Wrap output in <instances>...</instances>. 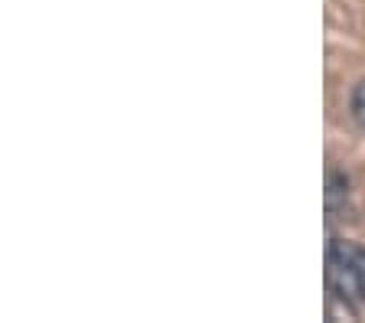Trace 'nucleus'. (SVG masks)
Masks as SVG:
<instances>
[{
  "mask_svg": "<svg viewBox=\"0 0 365 323\" xmlns=\"http://www.w3.org/2000/svg\"><path fill=\"white\" fill-rule=\"evenodd\" d=\"M346 196H349V177L339 173V170H333L329 180H327V206H329V212H336L339 206H346Z\"/></svg>",
  "mask_w": 365,
  "mask_h": 323,
  "instance_id": "obj_2",
  "label": "nucleus"
},
{
  "mask_svg": "<svg viewBox=\"0 0 365 323\" xmlns=\"http://www.w3.org/2000/svg\"><path fill=\"white\" fill-rule=\"evenodd\" d=\"M352 265L359 268V275H365V252H362V248H356V258H352Z\"/></svg>",
  "mask_w": 365,
  "mask_h": 323,
  "instance_id": "obj_6",
  "label": "nucleus"
},
{
  "mask_svg": "<svg viewBox=\"0 0 365 323\" xmlns=\"http://www.w3.org/2000/svg\"><path fill=\"white\" fill-rule=\"evenodd\" d=\"M352 258H356V248L349 245V242L342 239H329V262H342V265H352Z\"/></svg>",
  "mask_w": 365,
  "mask_h": 323,
  "instance_id": "obj_4",
  "label": "nucleus"
},
{
  "mask_svg": "<svg viewBox=\"0 0 365 323\" xmlns=\"http://www.w3.org/2000/svg\"><path fill=\"white\" fill-rule=\"evenodd\" d=\"M362 297H365V275H362Z\"/></svg>",
  "mask_w": 365,
  "mask_h": 323,
  "instance_id": "obj_7",
  "label": "nucleus"
},
{
  "mask_svg": "<svg viewBox=\"0 0 365 323\" xmlns=\"http://www.w3.org/2000/svg\"><path fill=\"white\" fill-rule=\"evenodd\" d=\"M352 118L365 128V82H359L356 92H352Z\"/></svg>",
  "mask_w": 365,
  "mask_h": 323,
  "instance_id": "obj_5",
  "label": "nucleus"
},
{
  "mask_svg": "<svg viewBox=\"0 0 365 323\" xmlns=\"http://www.w3.org/2000/svg\"><path fill=\"white\" fill-rule=\"evenodd\" d=\"M327 317H329V320H346V323L359 320V314H356V307L349 304V297H346V294H339V291L329 294V300H327Z\"/></svg>",
  "mask_w": 365,
  "mask_h": 323,
  "instance_id": "obj_3",
  "label": "nucleus"
},
{
  "mask_svg": "<svg viewBox=\"0 0 365 323\" xmlns=\"http://www.w3.org/2000/svg\"><path fill=\"white\" fill-rule=\"evenodd\" d=\"M329 287L346 297L352 294H362V275H359L356 265H342V262H329Z\"/></svg>",
  "mask_w": 365,
  "mask_h": 323,
  "instance_id": "obj_1",
  "label": "nucleus"
}]
</instances>
